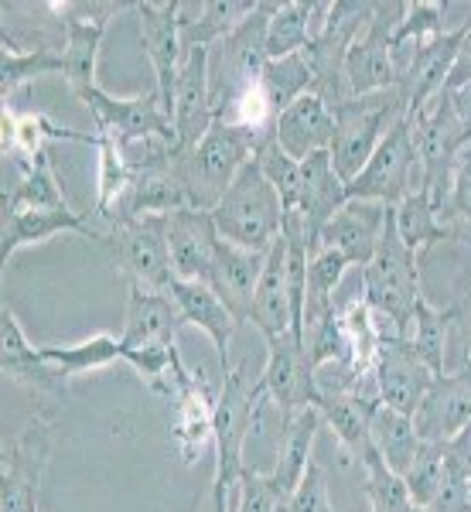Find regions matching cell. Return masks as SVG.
<instances>
[{
  "instance_id": "1",
  "label": "cell",
  "mask_w": 471,
  "mask_h": 512,
  "mask_svg": "<svg viewBox=\"0 0 471 512\" xmlns=\"http://www.w3.org/2000/svg\"><path fill=\"white\" fill-rule=\"evenodd\" d=\"M260 144L263 140L250 134V130L233 127V123L216 117L192 151H175L171 168H175L178 181L185 185L188 205L205 212L216 209L219 198L229 192V185L236 181L239 171L256 158V147Z\"/></svg>"
},
{
  "instance_id": "2",
  "label": "cell",
  "mask_w": 471,
  "mask_h": 512,
  "mask_svg": "<svg viewBox=\"0 0 471 512\" xmlns=\"http://www.w3.org/2000/svg\"><path fill=\"white\" fill-rule=\"evenodd\" d=\"M219 236L229 243L243 246V250L267 253L284 233V202H280L277 188L260 171L256 158L246 164L229 185V192L219 198L212 209Z\"/></svg>"
},
{
  "instance_id": "3",
  "label": "cell",
  "mask_w": 471,
  "mask_h": 512,
  "mask_svg": "<svg viewBox=\"0 0 471 512\" xmlns=\"http://www.w3.org/2000/svg\"><path fill=\"white\" fill-rule=\"evenodd\" d=\"M332 113H335V137L328 154H332L338 178L349 185L369 164L379 140L390 134L393 123L407 117V99H403L400 86H396L386 89V93L352 96L345 103H335Z\"/></svg>"
},
{
  "instance_id": "4",
  "label": "cell",
  "mask_w": 471,
  "mask_h": 512,
  "mask_svg": "<svg viewBox=\"0 0 471 512\" xmlns=\"http://www.w3.org/2000/svg\"><path fill=\"white\" fill-rule=\"evenodd\" d=\"M362 301L376 311V315L390 318L403 335H410L413 308L424 294H420V267L417 253L407 250V243L396 233L393 209L386 216V229L379 236V246L373 260L362 267Z\"/></svg>"
},
{
  "instance_id": "5",
  "label": "cell",
  "mask_w": 471,
  "mask_h": 512,
  "mask_svg": "<svg viewBox=\"0 0 471 512\" xmlns=\"http://www.w3.org/2000/svg\"><path fill=\"white\" fill-rule=\"evenodd\" d=\"M263 400H267V393L260 390V379H250L246 366H233L229 373H222L216 396V472H212V485L226 495L246 472V441L260 420Z\"/></svg>"
},
{
  "instance_id": "6",
  "label": "cell",
  "mask_w": 471,
  "mask_h": 512,
  "mask_svg": "<svg viewBox=\"0 0 471 512\" xmlns=\"http://www.w3.org/2000/svg\"><path fill=\"white\" fill-rule=\"evenodd\" d=\"M277 4L260 0L256 11L229 31L219 45L209 48V82H212V110L216 117L226 106H233L246 89H253L267 65V28Z\"/></svg>"
},
{
  "instance_id": "7",
  "label": "cell",
  "mask_w": 471,
  "mask_h": 512,
  "mask_svg": "<svg viewBox=\"0 0 471 512\" xmlns=\"http://www.w3.org/2000/svg\"><path fill=\"white\" fill-rule=\"evenodd\" d=\"M55 448V410L41 407L4 444L0 458V512H38L41 482Z\"/></svg>"
},
{
  "instance_id": "8",
  "label": "cell",
  "mask_w": 471,
  "mask_h": 512,
  "mask_svg": "<svg viewBox=\"0 0 471 512\" xmlns=\"http://www.w3.org/2000/svg\"><path fill=\"white\" fill-rule=\"evenodd\" d=\"M96 239L110 250L113 267L130 284L151 287V291H171L175 267H171L168 222H164V216L113 219L106 222V229H99Z\"/></svg>"
},
{
  "instance_id": "9",
  "label": "cell",
  "mask_w": 471,
  "mask_h": 512,
  "mask_svg": "<svg viewBox=\"0 0 471 512\" xmlns=\"http://www.w3.org/2000/svg\"><path fill=\"white\" fill-rule=\"evenodd\" d=\"M410 130H413V147H417V161H420V188L431 192L437 209H444L448 192H451L454 164H458L461 151L471 144L468 130L461 127L448 93L431 99L420 113H410Z\"/></svg>"
},
{
  "instance_id": "10",
  "label": "cell",
  "mask_w": 471,
  "mask_h": 512,
  "mask_svg": "<svg viewBox=\"0 0 471 512\" xmlns=\"http://www.w3.org/2000/svg\"><path fill=\"white\" fill-rule=\"evenodd\" d=\"M417 188H420V161H417V147H413V130L407 113L403 120L393 123L390 134L379 140L373 158L345 185V192H349V198H362V202H379L396 209Z\"/></svg>"
},
{
  "instance_id": "11",
  "label": "cell",
  "mask_w": 471,
  "mask_h": 512,
  "mask_svg": "<svg viewBox=\"0 0 471 512\" xmlns=\"http://www.w3.org/2000/svg\"><path fill=\"white\" fill-rule=\"evenodd\" d=\"M134 4H110V0H79V4H48V11L59 14L65 28L62 45V76L72 86V93L86 99L96 86V65H99V45L110 28L113 14L127 11Z\"/></svg>"
},
{
  "instance_id": "12",
  "label": "cell",
  "mask_w": 471,
  "mask_h": 512,
  "mask_svg": "<svg viewBox=\"0 0 471 512\" xmlns=\"http://www.w3.org/2000/svg\"><path fill=\"white\" fill-rule=\"evenodd\" d=\"M403 4H376L373 18L345 52V86L349 96H373L400 86V69L390 48V38L400 24Z\"/></svg>"
},
{
  "instance_id": "13",
  "label": "cell",
  "mask_w": 471,
  "mask_h": 512,
  "mask_svg": "<svg viewBox=\"0 0 471 512\" xmlns=\"http://www.w3.org/2000/svg\"><path fill=\"white\" fill-rule=\"evenodd\" d=\"M86 110L93 113L96 134H110L117 144H130V140H147V137H161L168 144L178 147L175 134V120L168 117L157 89L151 93H137V96H110L103 89H93L86 99Z\"/></svg>"
},
{
  "instance_id": "14",
  "label": "cell",
  "mask_w": 471,
  "mask_h": 512,
  "mask_svg": "<svg viewBox=\"0 0 471 512\" xmlns=\"http://www.w3.org/2000/svg\"><path fill=\"white\" fill-rule=\"evenodd\" d=\"M181 0H140L134 11L140 14V38L144 52L154 65L157 96H161L168 117L175 113V86L185 62V45H181Z\"/></svg>"
},
{
  "instance_id": "15",
  "label": "cell",
  "mask_w": 471,
  "mask_h": 512,
  "mask_svg": "<svg viewBox=\"0 0 471 512\" xmlns=\"http://www.w3.org/2000/svg\"><path fill=\"white\" fill-rule=\"evenodd\" d=\"M216 396L202 373H188L185 366L175 376V417H171V448L181 465H195L205 451H216Z\"/></svg>"
},
{
  "instance_id": "16",
  "label": "cell",
  "mask_w": 471,
  "mask_h": 512,
  "mask_svg": "<svg viewBox=\"0 0 471 512\" xmlns=\"http://www.w3.org/2000/svg\"><path fill=\"white\" fill-rule=\"evenodd\" d=\"M260 390L280 407V420H291L308 407H318V383L304 342L287 332L267 342V366L260 376Z\"/></svg>"
},
{
  "instance_id": "17",
  "label": "cell",
  "mask_w": 471,
  "mask_h": 512,
  "mask_svg": "<svg viewBox=\"0 0 471 512\" xmlns=\"http://www.w3.org/2000/svg\"><path fill=\"white\" fill-rule=\"evenodd\" d=\"M413 427H417L420 441L444 444L454 441L471 427V362L458 369V373L434 376L431 390L413 410Z\"/></svg>"
},
{
  "instance_id": "18",
  "label": "cell",
  "mask_w": 471,
  "mask_h": 512,
  "mask_svg": "<svg viewBox=\"0 0 471 512\" xmlns=\"http://www.w3.org/2000/svg\"><path fill=\"white\" fill-rule=\"evenodd\" d=\"M369 373H373V383H376V393H379V400H383V407L400 410V414H407V417H413V410L420 407V400H424L434 383V373L413 355L407 338L379 342Z\"/></svg>"
},
{
  "instance_id": "19",
  "label": "cell",
  "mask_w": 471,
  "mask_h": 512,
  "mask_svg": "<svg viewBox=\"0 0 471 512\" xmlns=\"http://www.w3.org/2000/svg\"><path fill=\"white\" fill-rule=\"evenodd\" d=\"M168 222V250L175 280H198V284H212V267H216V246L219 229L212 222V212L205 209H185L164 216Z\"/></svg>"
},
{
  "instance_id": "20",
  "label": "cell",
  "mask_w": 471,
  "mask_h": 512,
  "mask_svg": "<svg viewBox=\"0 0 471 512\" xmlns=\"http://www.w3.org/2000/svg\"><path fill=\"white\" fill-rule=\"evenodd\" d=\"M175 134L178 151H192L205 130L216 120L212 110V82H209V48H185V62H181V76L175 86Z\"/></svg>"
},
{
  "instance_id": "21",
  "label": "cell",
  "mask_w": 471,
  "mask_h": 512,
  "mask_svg": "<svg viewBox=\"0 0 471 512\" xmlns=\"http://www.w3.org/2000/svg\"><path fill=\"white\" fill-rule=\"evenodd\" d=\"M185 325L178 301L171 291H151V287L130 284L127 294V318H123L120 342L127 349H168Z\"/></svg>"
},
{
  "instance_id": "22",
  "label": "cell",
  "mask_w": 471,
  "mask_h": 512,
  "mask_svg": "<svg viewBox=\"0 0 471 512\" xmlns=\"http://www.w3.org/2000/svg\"><path fill=\"white\" fill-rule=\"evenodd\" d=\"M0 369H4L7 379L28 386V390H35V393L65 396V383H69V379L38 352V345L28 342L18 315H14V308L7 301H4V308H0Z\"/></svg>"
},
{
  "instance_id": "23",
  "label": "cell",
  "mask_w": 471,
  "mask_h": 512,
  "mask_svg": "<svg viewBox=\"0 0 471 512\" xmlns=\"http://www.w3.org/2000/svg\"><path fill=\"white\" fill-rule=\"evenodd\" d=\"M349 202L345 181L338 178L332 154L318 151L311 158L301 161V195H297V216H301L304 239H308L311 253L318 250V236L328 226V219L335 216L342 205Z\"/></svg>"
},
{
  "instance_id": "24",
  "label": "cell",
  "mask_w": 471,
  "mask_h": 512,
  "mask_svg": "<svg viewBox=\"0 0 471 512\" xmlns=\"http://www.w3.org/2000/svg\"><path fill=\"white\" fill-rule=\"evenodd\" d=\"M386 216H390V205L349 198V202L328 219V226L321 229L318 246L345 253L352 267H366V263L373 260L379 236H383V229H386Z\"/></svg>"
},
{
  "instance_id": "25",
  "label": "cell",
  "mask_w": 471,
  "mask_h": 512,
  "mask_svg": "<svg viewBox=\"0 0 471 512\" xmlns=\"http://www.w3.org/2000/svg\"><path fill=\"white\" fill-rule=\"evenodd\" d=\"M76 233L86 239H96L99 229L89 216L76 209H24V212H4V243H0V260L18 256L28 246H41L55 236Z\"/></svg>"
},
{
  "instance_id": "26",
  "label": "cell",
  "mask_w": 471,
  "mask_h": 512,
  "mask_svg": "<svg viewBox=\"0 0 471 512\" xmlns=\"http://www.w3.org/2000/svg\"><path fill=\"white\" fill-rule=\"evenodd\" d=\"M267 253L243 250V246L229 243V239H219L209 287L222 297V304L233 311L236 321H250L256 284H260V274L267 267Z\"/></svg>"
},
{
  "instance_id": "27",
  "label": "cell",
  "mask_w": 471,
  "mask_h": 512,
  "mask_svg": "<svg viewBox=\"0 0 471 512\" xmlns=\"http://www.w3.org/2000/svg\"><path fill=\"white\" fill-rule=\"evenodd\" d=\"M277 144L291 154L294 161H304L318 151H328L335 137V113L321 96H301L294 106H287L274 123Z\"/></svg>"
},
{
  "instance_id": "28",
  "label": "cell",
  "mask_w": 471,
  "mask_h": 512,
  "mask_svg": "<svg viewBox=\"0 0 471 512\" xmlns=\"http://www.w3.org/2000/svg\"><path fill=\"white\" fill-rule=\"evenodd\" d=\"M171 297L178 301L185 325L202 328V332L212 338L222 373H229V369H233V362H229V342H233V332L239 325L233 311L222 304V297L212 291L209 284H198V280H175V284H171Z\"/></svg>"
},
{
  "instance_id": "29",
  "label": "cell",
  "mask_w": 471,
  "mask_h": 512,
  "mask_svg": "<svg viewBox=\"0 0 471 512\" xmlns=\"http://www.w3.org/2000/svg\"><path fill=\"white\" fill-rule=\"evenodd\" d=\"M250 321L267 342L291 332V284H287V239H284V233H280V239L267 253V267H263L260 284H256Z\"/></svg>"
},
{
  "instance_id": "30",
  "label": "cell",
  "mask_w": 471,
  "mask_h": 512,
  "mask_svg": "<svg viewBox=\"0 0 471 512\" xmlns=\"http://www.w3.org/2000/svg\"><path fill=\"white\" fill-rule=\"evenodd\" d=\"M325 424L318 414V407H308L301 410V414H294L291 420H280V444H277V465L270 475V485L284 495V499H291L294 489L301 485L304 472H308L311 465V448H314V434H318V427Z\"/></svg>"
},
{
  "instance_id": "31",
  "label": "cell",
  "mask_w": 471,
  "mask_h": 512,
  "mask_svg": "<svg viewBox=\"0 0 471 512\" xmlns=\"http://www.w3.org/2000/svg\"><path fill=\"white\" fill-rule=\"evenodd\" d=\"M185 205H188L185 185L178 181V175H175V168H171V164H168V168H147V171H134L127 195L120 198L113 219L171 216V212L185 209Z\"/></svg>"
},
{
  "instance_id": "32",
  "label": "cell",
  "mask_w": 471,
  "mask_h": 512,
  "mask_svg": "<svg viewBox=\"0 0 471 512\" xmlns=\"http://www.w3.org/2000/svg\"><path fill=\"white\" fill-rule=\"evenodd\" d=\"M48 140H79V144H96V134H82V130L59 127L45 117V113H21L14 117L4 106V151H18L21 161H35L45 154Z\"/></svg>"
},
{
  "instance_id": "33",
  "label": "cell",
  "mask_w": 471,
  "mask_h": 512,
  "mask_svg": "<svg viewBox=\"0 0 471 512\" xmlns=\"http://www.w3.org/2000/svg\"><path fill=\"white\" fill-rule=\"evenodd\" d=\"M369 431H373V444L379 451V458L393 468L396 475H403L413 465V458L424 448L417 427H413V417L400 414V410L390 407H376L373 420H369Z\"/></svg>"
},
{
  "instance_id": "34",
  "label": "cell",
  "mask_w": 471,
  "mask_h": 512,
  "mask_svg": "<svg viewBox=\"0 0 471 512\" xmlns=\"http://www.w3.org/2000/svg\"><path fill=\"white\" fill-rule=\"evenodd\" d=\"M38 352L52 362L65 379H76L93 369H106L113 362H123V342L120 335L99 332L93 338H82L76 345H38Z\"/></svg>"
},
{
  "instance_id": "35",
  "label": "cell",
  "mask_w": 471,
  "mask_h": 512,
  "mask_svg": "<svg viewBox=\"0 0 471 512\" xmlns=\"http://www.w3.org/2000/svg\"><path fill=\"white\" fill-rule=\"evenodd\" d=\"M256 11V4L250 0H205L198 7V18L185 21L181 18V45L185 48H212L219 45L229 31H236L250 14Z\"/></svg>"
},
{
  "instance_id": "36",
  "label": "cell",
  "mask_w": 471,
  "mask_h": 512,
  "mask_svg": "<svg viewBox=\"0 0 471 512\" xmlns=\"http://www.w3.org/2000/svg\"><path fill=\"white\" fill-rule=\"evenodd\" d=\"M454 325V308L441 311L434 308L427 297H420L417 308H413V325H410V349L431 369L434 376H444V359H448V332Z\"/></svg>"
},
{
  "instance_id": "37",
  "label": "cell",
  "mask_w": 471,
  "mask_h": 512,
  "mask_svg": "<svg viewBox=\"0 0 471 512\" xmlns=\"http://www.w3.org/2000/svg\"><path fill=\"white\" fill-rule=\"evenodd\" d=\"M437 216H441V209H437L431 192H424V188L410 192L400 205H396L393 209L396 233H400V239L407 243V250L420 253V250H427V246L451 239V229Z\"/></svg>"
},
{
  "instance_id": "38",
  "label": "cell",
  "mask_w": 471,
  "mask_h": 512,
  "mask_svg": "<svg viewBox=\"0 0 471 512\" xmlns=\"http://www.w3.org/2000/svg\"><path fill=\"white\" fill-rule=\"evenodd\" d=\"M24 209H72L65 202L59 178H55L48 151L38 154L35 161H24L21 185L4 198V212H24Z\"/></svg>"
},
{
  "instance_id": "39",
  "label": "cell",
  "mask_w": 471,
  "mask_h": 512,
  "mask_svg": "<svg viewBox=\"0 0 471 512\" xmlns=\"http://www.w3.org/2000/svg\"><path fill=\"white\" fill-rule=\"evenodd\" d=\"M311 38H314V4H304V0L277 4L267 28V59L301 55L311 45Z\"/></svg>"
},
{
  "instance_id": "40",
  "label": "cell",
  "mask_w": 471,
  "mask_h": 512,
  "mask_svg": "<svg viewBox=\"0 0 471 512\" xmlns=\"http://www.w3.org/2000/svg\"><path fill=\"white\" fill-rule=\"evenodd\" d=\"M260 86L263 93L270 96V103H274L277 117L287 110V106H294L301 96L314 93V69L308 62V55H287V59H267L263 65V76H260Z\"/></svg>"
},
{
  "instance_id": "41",
  "label": "cell",
  "mask_w": 471,
  "mask_h": 512,
  "mask_svg": "<svg viewBox=\"0 0 471 512\" xmlns=\"http://www.w3.org/2000/svg\"><path fill=\"white\" fill-rule=\"evenodd\" d=\"M96 147H99V192H96V212L93 216L99 222H110L113 212H117L120 198L127 195L130 188V178H134V171H130L127 158H123L120 144L113 140L110 134H96Z\"/></svg>"
},
{
  "instance_id": "42",
  "label": "cell",
  "mask_w": 471,
  "mask_h": 512,
  "mask_svg": "<svg viewBox=\"0 0 471 512\" xmlns=\"http://www.w3.org/2000/svg\"><path fill=\"white\" fill-rule=\"evenodd\" d=\"M48 72H62V52H52V48H45V45L18 48L14 38L4 31V82H0L4 99L14 96L21 86H28V82L48 76Z\"/></svg>"
},
{
  "instance_id": "43",
  "label": "cell",
  "mask_w": 471,
  "mask_h": 512,
  "mask_svg": "<svg viewBox=\"0 0 471 512\" xmlns=\"http://www.w3.org/2000/svg\"><path fill=\"white\" fill-rule=\"evenodd\" d=\"M349 256L338 253V250H328V246H318L308 260V311H304V321L325 315V311L335 308L332 294L335 287L342 284L345 270H349Z\"/></svg>"
},
{
  "instance_id": "44",
  "label": "cell",
  "mask_w": 471,
  "mask_h": 512,
  "mask_svg": "<svg viewBox=\"0 0 471 512\" xmlns=\"http://www.w3.org/2000/svg\"><path fill=\"white\" fill-rule=\"evenodd\" d=\"M444 14H448V4H437V0H413V4H403V14H400V24H396L393 38H390V48L393 55L403 52L407 45L420 48L427 41L441 38L444 31Z\"/></svg>"
},
{
  "instance_id": "45",
  "label": "cell",
  "mask_w": 471,
  "mask_h": 512,
  "mask_svg": "<svg viewBox=\"0 0 471 512\" xmlns=\"http://www.w3.org/2000/svg\"><path fill=\"white\" fill-rule=\"evenodd\" d=\"M256 164H260V171L270 178V185L277 188L280 202H284V212H294L297 195H301V161H294L291 154L277 144V137L270 134L256 147Z\"/></svg>"
},
{
  "instance_id": "46",
  "label": "cell",
  "mask_w": 471,
  "mask_h": 512,
  "mask_svg": "<svg viewBox=\"0 0 471 512\" xmlns=\"http://www.w3.org/2000/svg\"><path fill=\"white\" fill-rule=\"evenodd\" d=\"M362 472H366L369 509L373 512H413V499H410V489H407V482H403V475H396L379 454L362 465Z\"/></svg>"
},
{
  "instance_id": "47",
  "label": "cell",
  "mask_w": 471,
  "mask_h": 512,
  "mask_svg": "<svg viewBox=\"0 0 471 512\" xmlns=\"http://www.w3.org/2000/svg\"><path fill=\"white\" fill-rule=\"evenodd\" d=\"M444 451H448V441L444 444H427L420 448V454L413 458V465L403 472V482H407L410 489V499L413 506H431L437 499V492H441L444 485Z\"/></svg>"
},
{
  "instance_id": "48",
  "label": "cell",
  "mask_w": 471,
  "mask_h": 512,
  "mask_svg": "<svg viewBox=\"0 0 471 512\" xmlns=\"http://www.w3.org/2000/svg\"><path fill=\"white\" fill-rule=\"evenodd\" d=\"M239 485H243V495H239L236 512H287V499L270 485L267 472L246 468L243 478H239Z\"/></svg>"
},
{
  "instance_id": "49",
  "label": "cell",
  "mask_w": 471,
  "mask_h": 512,
  "mask_svg": "<svg viewBox=\"0 0 471 512\" xmlns=\"http://www.w3.org/2000/svg\"><path fill=\"white\" fill-rule=\"evenodd\" d=\"M287 512H335L332 499H328V478L321 472L318 461H311L301 485H297L294 495L287 499Z\"/></svg>"
},
{
  "instance_id": "50",
  "label": "cell",
  "mask_w": 471,
  "mask_h": 512,
  "mask_svg": "<svg viewBox=\"0 0 471 512\" xmlns=\"http://www.w3.org/2000/svg\"><path fill=\"white\" fill-rule=\"evenodd\" d=\"M444 212H451V216L471 222V151H468V147L461 151L458 164H454L451 192H448V202H444Z\"/></svg>"
},
{
  "instance_id": "51",
  "label": "cell",
  "mask_w": 471,
  "mask_h": 512,
  "mask_svg": "<svg viewBox=\"0 0 471 512\" xmlns=\"http://www.w3.org/2000/svg\"><path fill=\"white\" fill-rule=\"evenodd\" d=\"M465 86H471V21H468V35L458 48V59L451 65V76H448L444 93H454V89H465Z\"/></svg>"
},
{
  "instance_id": "52",
  "label": "cell",
  "mask_w": 471,
  "mask_h": 512,
  "mask_svg": "<svg viewBox=\"0 0 471 512\" xmlns=\"http://www.w3.org/2000/svg\"><path fill=\"white\" fill-rule=\"evenodd\" d=\"M451 96V106H454V113H458V120H461V127L468 130V137H471V86L465 89H454Z\"/></svg>"
},
{
  "instance_id": "53",
  "label": "cell",
  "mask_w": 471,
  "mask_h": 512,
  "mask_svg": "<svg viewBox=\"0 0 471 512\" xmlns=\"http://www.w3.org/2000/svg\"><path fill=\"white\" fill-rule=\"evenodd\" d=\"M205 512H229V495L216 489L212 482H209V499H205Z\"/></svg>"
},
{
  "instance_id": "54",
  "label": "cell",
  "mask_w": 471,
  "mask_h": 512,
  "mask_svg": "<svg viewBox=\"0 0 471 512\" xmlns=\"http://www.w3.org/2000/svg\"><path fill=\"white\" fill-rule=\"evenodd\" d=\"M468 506H471V468H468Z\"/></svg>"
},
{
  "instance_id": "55",
  "label": "cell",
  "mask_w": 471,
  "mask_h": 512,
  "mask_svg": "<svg viewBox=\"0 0 471 512\" xmlns=\"http://www.w3.org/2000/svg\"><path fill=\"white\" fill-rule=\"evenodd\" d=\"M413 512H431V509H424V506H413Z\"/></svg>"
}]
</instances>
